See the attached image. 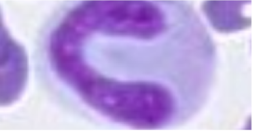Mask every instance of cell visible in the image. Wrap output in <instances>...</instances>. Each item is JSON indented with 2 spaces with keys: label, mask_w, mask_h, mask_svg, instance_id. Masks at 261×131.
Segmentation results:
<instances>
[{
  "label": "cell",
  "mask_w": 261,
  "mask_h": 131,
  "mask_svg": "<svg viewBox=\"0 0 261 131\" xmlns=\"http://www.w3.org/2000/svg\"><path fill=\"white\" fill-rule=\"evenodd\" d=\"M234 2H210L204 5L205 15L212 25L220 32H230L246 28L250 20L242 13V5Z\"/></svg>",
  "instance_id": "1"
}]
</instances>
